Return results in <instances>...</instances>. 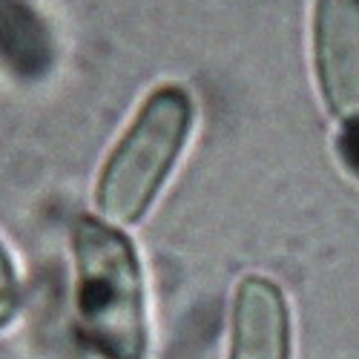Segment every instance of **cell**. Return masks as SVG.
Masks as SVG:
<instances>
[{
    "label": "cell",
    "mask_w": 359,
    "mask_h": 359,
    "mask_svg": "<svg viewBox=\"0 0 359 359\" xmlns=\"http://www.w3.org/2000/svg\"><path fill=\"white\" fill-rule=\"evenodd\" d=\"M69 242L81 339L98 359H147L153 327L133 238L101 216L81 213L72 222Z\"/></svg>",
    "instance_id": "1"
},
{
    "label": "cell",
    "mask_w": 359,
    "mask_h": 359,
    "mask_svg": "<svg viewBox=\"0 0 359 359\" xmlns=\"http://www.w3.org/2000/svg\"><path fill=\"white\" fill-rule=\"evenodd\" d=\"M20 302H23V287H20L18 267H15V259L6 242L0 238V331H6L18 319Z\"/></svg>",
    "instance_id": "6"
},
{
    "label": "cell",
    "mask_w": 359,
    "mask_h": 359,
    "mask_svg": "<svg viewBox=\"0 0 359 359\" xmlns=\"http://www.w3.org/2000/svg\"><path fill=\"white\" fill-rule=\"evenodd\" d=\"M193 115V98L175 83H164L144 98L98 172L93 201L104 222L138 224L149 213L184 153Z\"/></svg>",
    "instance_id": "2"
},
{
    "label": "cell",
    "mask_w": 359,
    "mask_h": 359,
    "mask_svg": "<svg viewBox=\"0 0 359 359\" xmlns=\"http://www.w3.org/2000/svg\"><path fill=\"white\" fill-rule=\"evenodd\" d=\"M311 46L327 112L359 121V0H316Z\"/></svg>",
    "instance_id": "3"
},
{
    "label": "cell",
    "mask_w": 359,
    "mask_h": 359,
    "mask_svg": "<svg viewBox=\"0 0 359 359\" xmlns=\"http://www.w3.org/2000/svg\"><path fill=\"white\" fill-rule=\"evenodd\" d=\"M227 359H293V319L285 290L267 276L238 279Z\"/></svg>",
    "instance_id": "4"
},
{
    "label": "cell",
    "mask_w": 359,
    "mask_h": 359,
    "mask_svg": "<svg viewBox=\"0 0 359 359\" xmlns=\"http://www.w3.org/2000/svg\"><path fill=\"white\" fill-rule=\"evenodd\" d=\"M57 57V41L32 0H0V72L20 83L43 81Z\"/></svg>",
    "instance_id": "5"
},
{
    "label": "cell",
    "mask_w": 359,
    "mask_h": 359,
    "mask_svg": "<svg viewBox=\"0 0 359 359\" xmlns=\"http://www.w3.org/2000/svg\"><path fill=\"white\" fill-rule=\"evenodd\" d=\"M342 156L348 167L359 175V121H348L342 130Z\"/></svg>",
    "instance_id": "7"
}]
</instances>
